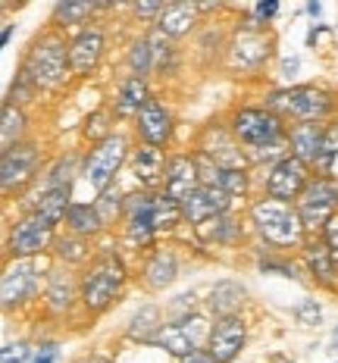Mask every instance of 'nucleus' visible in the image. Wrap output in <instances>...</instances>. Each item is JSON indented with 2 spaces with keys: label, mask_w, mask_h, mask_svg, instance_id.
Here are the masks:
<instances>
[{
  "label": "nucleus",
  "mask_w": 338,
  "mask_h": 363,
  "mask_svg": "<svg viewBox=\"0 0 338 363\" xmlns=\"http://www.w3.org/2000/svg\"><path fill=\"white\" fill-rule=\"evenodd\" d=\"M129 238L138 241V245H147L150 238H154L157 232V198H150V194H135L129 198Z\"/></svg>",
  "instance_id": "13"
},
{
  "label": "nucleus",
  "mask_w": 338,
  "mask_h": 363,
  "mask_svg": "<svg viewBox=\"0 0 338 363\" xmlns=\"http://www.w3.org/2000/svg\"><path fill=\"white\" fill-rule=\"evenodd\" d=\"M182 363H216V360L210 357V354H201V351H198V354H191V357H185Z\"/></svg>",
  "instance_id": "45"
},
{
  "label": "nucleus",
  "mask_w": 338,
  "mask_h": 363,
  "mask_svg": "<svg viewBox=\"0 0 338 363\" xmlns=\"http://www.w3.org/2000/svg\"><path fill=\"white\" fill-rule=\"evenodd\" d=\"M47 298H50V307H54V310H66V307H69V301H72L69 279H63V276H54V279H50Z\"/></svg>",
  "instance_id": "33"
},
{
  "label": "nucleus",
  "mask_w": 338,
  "mask_h": 363,
  "mask_svg": "<svg viewBox=\"0 0 338 363\" xmlns=\"http://www.w3.org/2000/svg\"><path fill=\"white\" fill-rule=\"evenodd\" d=\"M22 125H26V116L13 104H4V150L13 147V141L22 135Z\"/></svg>",
  "instance_id": "32"
},
{
  "label": "nucleus",
  "mask_w": 338,
  "mask_h": 363,
  "mask_svg": "<svg viewBox=\"0 0 338 363\" xmlns=\"http://www.w3.org/2000/svg\"><path fill=\"white\" fill-rule=\"evenodd\" d=\"M113 201H116V191H103V194H101V203H97V213H101L103 223H110V219L116 216V210H119V207H113ZM116 203H119V201H116Z\"/></svg>",
  "instance_id": "39"
},
{
  "label": "nucleus",
  "mask_w": 338,
  "mask_h": 363,
  "mask_svg": "<svg viewBox=\"0 0 338 363\" xmlns=\"http://www.w3.org/2000/svg\"><path fill=\"white\" fill-rule=\"evenodd\" d=\"M150 54H154V50H150V41H138L132 48V57H129V63H132V69H135V75H145L147 72V66H150Z\"/></svg>",
  "instance_id": "35"
},
{
  "label": "nucleus",
  "mask_w": 338,
  "mask_h": 363,
  "mask_svg": "<svg viewBox=\"0 0 338 363\" xmlns=\"http://www.w3.org/2000/svg\"><path fill=\"white\" fill-rule=\"evenodd\" d=\"M69 225L75 235H94L97 229L103 225L101 213H97V207H91V203H72L69 207Z\"/></svg>",
  "instance_id": "28"
},
{
  "label": "nucleus",
  "mask_w": 338,
  "mask_h": 363,
  "mask_svg": "<svg viewBox=\"0 0 338 363\" xmlns=\"http://www.w3.org/2000/svg\"><path fill=\"white\" fill-rule=\"evenodd\" d=\"M145 276H147V285H150V289H167L172 279H176V257L167 254V251L154 254V260L147 263Z\"/></svg>",
  "instance_id": "27"
},
{
  "label": "nucleus",
  "mask_w": 338,
  "mask_h": 363,
  "mask_svg": "<svg viewBox=\"0 0 338 363\" xmlns=\"http://www.w3.org/2000/svg\"><path fill=\"white\" fill-rule=\"evenodd\" d=\"M35 163H38V154L32 145H13L10 150H4V191H13V188L26 185L35 172Z\"/></svg>",
  "instance_id": "12"
},
{
  "label": "nucleus",
  "mask_w": 338,
  "mask_h": 363,
  "mask_svg": "<svg viewBox=\"0 0 338 363\" xmlns=\"http://www.w3.org/2000/svg\"><path fill=\"white\" fill-rule=\"evenodd\" d=\"M60 257L63 260H85V241H79V238H69V241H60Z\"/></svg>",
  "instance_id": "37"
},
{
  "label": "nucleus",
  "mask_w": 338,
  "mask_h": 363,
  "mask_svg": "<svg viewBox=\"0 0 338 363\" xmlns=\"http://www.w3.org/2000/svg\"><path fill=\"white\" fill-rule=\"evenodd\" d=\"M322 128L313 123H300L295 132H291V147H295V157L300 163L307 160H320V150H322Z\"/></svg>",
  "instance_id": "22"
},
{
  "label": "nucleus",
  "mask_w": 338,
  "mask_h": 363,
  "mask_svg": "<svg viewBox=\"0 0 338 363\" xmlns=\"http://www.w3.org/2000/svg\"><path fill=\"white\" fill-rule=\"evenodd\" d=\"M335 203H338L335 185H329L322 179L310 182L307 191L300 194V223H304V229H317V225L326 229V223L335 216Z\"/></svg>",
  "instance_id": "6"
},
{
  "label": "nucleus",
  "mask_w": 338,
  "mask_h": 363,
  "mask_svg": "<svg viewBox=\"0 0 338 363\" xmlns=\"http://www.w3.org/2000/svg\"><path fill=\"white\" fill-rule=\"evenodd\" d=\"M276 10H279V4H276V0H263V4H257V16L260 19L276 16Z\"/></svg>",
  "instance_id": "44"
},
{
  "label": "nucleus",
  "mask_w": 338,
  "mask_h": 363,
  "mask_svg": "<svg viewBox=\"0 0 338 363\" xmlns=\"http://www.w3.org/2000/svg\"><path fill=\"white\" fill-rule=\"evenodd\" d=\"M132 169H135V179H138V182L154 185V182L163 176V154L154 145L138 147V150H135V157H132Z\"/></svg>",
  "instance_id": "23"
},
{
  "label": "nucleus",
  "mask_w": 338,
  "mask_h": 363,
  "mask_svg": "<svg viewBox=\"0 0 338 363\" xmlns=\"http://www.w3.org/2000/svg\"><path fill=\"white\" fill-rule=\"evenodd\" d=\"M207 135H210V138H216V145H213V141H207V145H204V154L210 157V160H216V166H222V169H235V172H242L244 157L235 150V145L222 138L220 128H216V132H207Z\"/></svg>",
  "instance_id": "24"
},
{
  "label": "nucleus",
  "mask_w": 338,
  "mask_h": 363,
  "mask_svg": "<svg viewBox=\"0 0 338 363\" xmlns=\"http://www.w3.org/2000/svg\"><path fill=\"white\" fill-rule=\"evenodd\" d=\"M198 179H201V172H198V163L194 160H188V157H172L169 166H167V194L176 203H182L191 191H198Z\"/></svg>",
  "instance_id": "15"
},
{
  "label": "nucleus",
  "mask_w": 338,
  "mask_h": 363,
  "mask_svg": "<svg viewBox=\"0 0 338 363\" xmlns=\"http://www.w3.org/2000/svg\"><path fill=\"white\" fill-rule=\"evenodd\" d=\"M201 238L207 241H229L232 235H235V223H232L229 216H213L207 219V223H201Z\"/></svg>",
  "instance_id": "31"
},
{
  "label": "nucleus",
  "mask_w": 338,
  "mask_h": 363,
  "mask_svg": "<svg viewBox=\"0 0 338 363\" xmlns=\"http://www.w3.org/2000/svg\"><path fill=\"white\" fill-rule=\"evenodd\" d=\"M225 207H229V194L222 188L213 185H201L198 191H191L182 201V216L191 219V223H207L213 216H222Z\"/></svg>",
  "instance_id": "10"
},
{
  "label": "nucleus",
  "mask_w": 338,
  "mask_h": 363,
  "mask_svg": "<svg viewBox=\"0 0 338 363\" xmlns=\"http://www.w3.org/2000/svg\"><path fill=\"white\" fill-rule=\"evenodd\" d=\"M242 345H244V323L238 316H225L210 332V357L216 363H229L242 351Z\"/></svg>",
  "instance_id": "11"
},
{
  "label": "nucleus",
  "mask_w": 338,
  "mask_h": 363,
  "mask_svg": "<svg viewBox=\"0 0 338 363\" xmlns=\"http://www.w3.org/2000/svg\"><path fill=\"white\" fill-rule=\"evenodd\" d=\"M26 75L35 82L38 88H57L66 75V48L57 38L35 44L32 57L26 63Z\"/></svg>",
  "instance_id": "4"
},
{
  "label": "nucleus",
  "mask_w": 338,
  "mask_h": 363,
  "mask_svg": "<svg viewBox=\"0 0 338 363\" xmlns=\"http://www.w3.org/2000/svg\"><path fill=\"white\" fill-rule=\"evenodd\" d=\"M194 19H198L194 4H169L167 10L160 13V19H157V28H160L163 35H169V38H179V35H185L188 28L194 26Z\"/></svg>",
  "instance_id": "21"
},
{
  "label": "nucleus",
  "mask_w": 338,
  "mask_h": 363,
  "mask_svg": "<svg viewBox=\"0 0 338 363\" xmlns=\"http://www.w3.org/2000/svg\"><path fill=\"white\" fill-rule=\"evenodd\" d=\"M101 50H103V35L97 28H85V32L75 35L72 48H69V63L75 72H91L101 60Z\"/></svg>",
  "instance_id": "17"
},
{
  "label": "nucleus",
  "mask_w": 338,
  "mask_h": 363,
  "mask_svg": "<svg viewBox=\"0 0 338 363\" xmlns=\"http://www.w3.org/2000/svg\"><path fill=\"white\" fill-rule=\"evenodd\" d=\"M269 107L276 113H285V116H298L304 123H313V119H322L332 110V97L320 88H288V91H276L269 97Z\"/></svg>",
  "instance_id": "3"
},
{
  "label": "nucleus",
  "mask_w": 338,
  "mask_h": 363,
  "mask_svg": "<svg viewBox=\"0 0 338 363\" xmlns=\"http://www.w3.org/2000/svg\"><path fill=\"white\" fill-rule=\"evenodd\" d=\"M266 54H269V41L260 32H251V28H247V32H242L235 38V48H232V66L247 69V66H257Z\"/></svg>",
  "instance_id": "19"
},
{
  "label": "nucleus",
  "mask_w": 338,
  "mask_h": 363,
  "mask_svg": "<svg viewBox=\"0 0 338 363\" xmlns=\"http://www.w3.org/2000/svg\"><path fill=\"white\" fill-rule=\"evenodd\" d=\"M282 69H285V72H295V69H298V60H285Z\"/></svg>",
  "instance_id": "47"
},
{
  "label": "nucleus",
  "mask_w": 338,
  "mask_h": 363,
  "mask_svg": "<svg viewBox=\"0 0 338 363\" xmlns=\"http://www.w3.org/2000/svg\"><path fill=\"white\" fill-rule=\"evenodd\" d=\"M69 185H50L47 191L38 198L35 203V216H41L44 223H50V225H57L63 216H69Z\"/></svg>",
  "instance_id": "20"
},
{
  "label": "nucleus",
  "mask_w": 338,
  "mask_h": 363,
  "mask_svg": "<svg viewBox=\"0 0 338 363\" xmlns=\"http://www.w3.org/2000/svg\"><path fill=\"white\" fill-rule=\"evenodd\" d=\"M273 363H291V360H288V357H282V354H276Z\"/></svg>",
  "instance_id": "48"
},
{
  "label": "nucleus",
  "mask_w": 338,
  "mask_h": 363,
  "mask_svg": "<svg viewBox=\"0 0 338 363\" xmlns=\"http://www.w3.org/2000/svg\"><path fill=\"white\" fill-rule=\"evenodd\" d=\"M307 257V267H310V272L317 279H322V282H332V272H335V260H332V254H329V247H326V241H317V245H310L304 251Z\"/></svg>",
  "instance_id": "29"
},
{
  "label": "nucleus",
  "mask_w": 338,
  "mask_h": 363,
  "mask_svg": "<svg viewBox=\"0 0 338 363\" xmlns=\"http://www.w3.org/2000/svg\"><path fill=\"white\" fill-rule=\"evenodd\" d=\"M123 160H125V138L123 135H107V138L91 150V160H88V169H85L91 188H97L101 194L107 191L110 179L116 176V169L123 166Z\"/></svg>",
  "instance_id": "5"
},
{
  "label": "nucleus",
  "mask_w": 338,
  "mask_h": 363,
  "mask_svg": "<svg viewBox=\"0 0 338 363\" xmlns=\"http://www.w3.org/2000/svg\"><path fill=\"white\" fill-rule=\"evenodd\" d=\"M244 301V289L238 282H220L210 294V310H213L216 316H235V310L242 307Z\"/></svg>",
  "instance_id": "25"
},
{
  "label": "nucleus",
  "mask_w": 338,
  "mask_h": 363,
  "mask_svg": "<svg viewBox=\"0 0 338 363\" xmlns=\"http://www.w3.org/2000/svg\"><path fill=\"white\" fill-rule=\"evenodd\" d=\"M163 10H167L163 4H135V13H138V16H160Z\"/></svg>",
  "instance_id": "42"
},
{
  "label": "nucleus",
  "mask_w": 338,
  "mask_h": 363,
  "mask_svg": "<svg viewBox=\"0 0 338 363\" xmlns=\"http://www.w3.org/2000/svg\"><path fill=\"white\" fill-rule=\"evenodd\" d=\"M235 135L244 141V145L263 147L269 141H276L282 135V123L276 113L266 110H242L235 113Z\"/></svg>",
  "instance_id": "7"
},
{
  "label": "nucleus",
  "mask_w": 338,
  "mask_h": 363,
  "mask_svg": "<svg viewBox=\"0 0 338 363\" xmlns=\"http://www.w3.org/2000/svg\"><path fill=\"white\" fill-rule=\"evenodd\" d=\"M91 10H94L91 4H69V0H66V4L57 6V22H66V26H72V22L85 19Z\"/></svg>",
  "instance_id": "34"
},
{
  "label": "nucleus",
  "mask_w": 338,
  "mask_h": 363,
  "mask_svg": "<svg viewBox=\"0 0 338 363\" xmlns=\"http://www.w3.org/2000/svg\"><path fill=\"white\" fill-rule=\"evenodd\" d=\"M338 157V123L329 128L326 135H322V150H320V163L329 166Z\"/></svg>",
  "instance_id": "36"
},
{
  "label": "nucleus",
  "mask_w": 338,
  "mask_h": 363,
  "mask_svg": "<svg viewBox=\"0 0 338 363\" xmlns=\"http://www.w3.org/2000/svg\"><path fill=\"white\" fill-rule=\"evenodd\" d=\"M201 326H204V323H201L198 316H188V320L176 323V326H163V329L154 335V342H150V345L167 347L169 354H176V357L185 360V357H191V354H198Z\"/></svg>",
  "instance_id": "9"
},
{
  "label": "nucleus",
  "mask_w": 338,
  "mask_h": 363,
  "mask_svg": "<svg viewBox=\"0 0 338 363\" xmlns=\"http://www.w3.org/2000/svg\"><path fill=\"white\" fill-rule=\"evenodd\" d=\"M266 191L273 194L276 201H291L298 194L307 191V166L298 160V157H285L273 166L266 179Z\"/></svg>",
  "instance_id": "8"
},
{
  "label": "nucleus",
  "mask_w": 338,
  "mask_h": 363,
  "mask_svg": "<svg viewBox=\"0 0 338 363\" xmlns=\"http://www.w3.org/2000/svg\"><path fill=\"white\" fill-rule=\"evenodd\" d=\"M85 363H103V360H85Z\"/></svg>",
  "instance_id": "49"
},
{
  "label": "nucleus",
  "mask_w": 338,
  "mask_h": 363,
  "mask_svg": "<svg viewBox=\"0 0 338 363\" xmlns=\"http://www.w3.org/2000/svg\"><path fill=\"white\" fill-rule=\"evenodd\" d=\"M326 247H329V254H332V260L338 267V213L326 223Z\"/></svg>",
  "instance_id": "38"
},
{
  "label": "nucleus",
  "mask_w": 338,
  "mask_h": 363,
  "mask_svg": "<svg viewBox=\"0 0 338 363\" xmlns=\"http://www.w3.org/2000/svg\"><path fill=\"white\" fill-rule=\"evenodd\" d=\"M157 316H160V313H157V307H145V310H141V313L138 316H135V320H132V329H129V335L132 338H138V342H154V335H157Z\"/></svg>",
  "instance_id": "30"
},
{
  "label": "nucleus",
  "mask_w": 338,
  "mask_h": 363,
  "mask_svg": "<svg viewBox=\"0 0 338 363\" xmlns=\"http://www.w3.org/2000/svg\"><path fill=\"white\" fill-rule=\"evenodd\" d=\"M35 363H57V345H44L35 354Z\"/></svg>",
  "instance_id": "43"
},
{
  "label": "nucleus",
  "mask_w": 338,
  "mask_h": 363,
  "mask_svg": "<svg viewBox=\"0 0 338 363\" xmlns=\"http://www.w3.org/2000/svg\"><path fill=\"white\" fill-rule=\"evenodd\" d=\"M298 316L304 323H317L320 320V307H317V301H304V304L298 307Z\"/></svg>",
  "instance_id": "41"
},
{
  "label": "nucleus",
  "mask_w": 338,
  "mask_h": 363,
  "mask_svg": "<svg viewBox=\"0 0 338 363\" xmlns=\"http://www.w3.org/2000/svg\"><path fill=\"white\" fill-rule=\"evenodd\" d=\"M138 128L147 138V145H154V147L163 145L172 132V119H169L167 107H163L160 101H147V107L138 113Z\"/></svg>",
  "instance_id": "18"
},
{
  "label": "nucleus",
  "mask_w": 338,
  "mask_h": 363,
  "mask_svg": "<svg viewBox=\"0 0 338 363\" xmlns=\"http://www.w3.org/2000/svg\"><path fill=\"white\" fill-rule=\"evenodd\" d=\"M320 10H322V6L317 4V0H313V4H307V13H310V16H320Z\"/></svg>",
  "instance_id": "46"
},
{
  "label": "nucleus",
  "mask_w": 338,
  "mask_h": 363,
  "mask_svg": "<svg viewBox=\"0 0 338 363\" xmlns=\"http://www.w3.org/2000/svg\"><path fill=\"white\" fill-rule=\"evenodd\" d=\"M147 88H145V79H138V75H132L129 82L123 85L116 97V113L119 116H132V113H141L147 107Z\"/></svg>",
  "instance_id": "26"
},
{
  "label": "nucleus",
  "mask_w": 338,
  "mask_h": 363,
  "mask_svg": "<svg viewBox=\"0 0 338 363\" xmlns=\"http://www.w3.org/2000/svg\"><path fill=\"white\" fill-rule=\"evenodd\" d=\"M50 229L54 225L44 223L41 216H28L13 229V238H10V247L13 254H22V257H32L38 251H44V245L50 241Z\"/></svg>",
  "instance_id": "14"
},
{
  "label": "nucleus",
  "mask_w": 338,
  "mask_h": 363,
  "mask_svg": "<svg viewBox=\"0 0 338 363\" xmlns=\"http://www.w3.org/2000/svg\"><path fill=\"white\" fill-rule=\"evenodd\" d=\"M4 363H26L28 360V347L26 345H6L4 354H0Z\"/></svg>",
  "instance_id": "40"
},
{
  "label": "nucleus",
  "mask_w": 338,
  "mask_h": 363,
  "mask_svg": "<svg viewBox=\"0 0 338 363\" xmlns=\"http://www.w3.org/2000/svg\"><path fill=\"white\" fill-rule=\"evenodd\" d=\"M35 263L32 260H22V263H13L10 269H6L4 276V304L13 307V304H22V301L28 298V294L35 291L38 285V276H35Z\"/></svg>",
  "instance_id": "16"
},
{
  "label": "nucleus",
  "mask_w": 338,
  "mask_h": 363,
  "mask_svg": "<svg viewBox=\"0 0 338 363\" xmlns=\"http://www.w3.org/2000/svg\"><path fill=\"white\" fill-rule=\"evenodd\" d=\"M335 342H338V332H335Z\"/></svg>",
  "instance_id": "50"
},
{
  "label": "nucleus",
  "mask_w": 338,
  "mask_h": 363,
  "mask_svg": "<svg viewBox=\"0 0 338 363\" xmlns=\"http://www.w3.org/2000/svg\"><path fill=\"white\" fill-rule=\"evenodd\" d=\"M251 216H254V225L260 229V235L266 241H273V245L291 247V245H298L300 241V229H304L300 213H295L285 201L269 198V201L254 203Z\"/></svg>",
  "instance_id": "1"
},
{
  "label": "nucleus",
  "mask_w": 338,
  "mask_h": 363,
  "mask_svg": "<svg viewBox=\"0 0 338 363\" xmlns=\"http://www.w3.org/2000/svg\"><path fill=\"white\" fill-rule=\"evenodd\" d=\"M123 282H125V269H123V263H119V257L103 254L91 267V272L85 276V282H81V301H85L88 310L110 307V301L116 298Z\"/></svg>",
  "instance_id": "2"
}]
</instances>
